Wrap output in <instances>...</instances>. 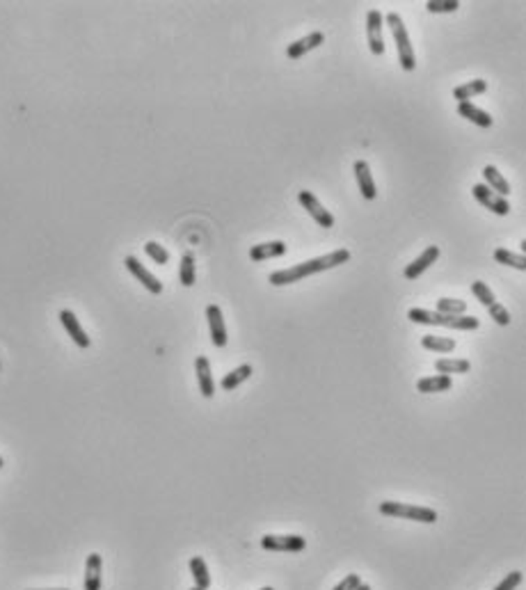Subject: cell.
<instances>
[{"mask_svg": "<svg viewBox=\"0 0 526 590\" xmlns=\"http://www.w3.org/2000/svg\"><path fill=\"white\" fill-rule=\"evenodd\" d=\"M350 261V252L348 250H334L329 252L325 256H318V259H311V261H303L293 268H286V270H277L272 272L268 277V282L272 286H286V284H293V282H300V279L316 275V272H322V270H329V268H336L341 263H348Z\"/></svg>", "mask_w": 526, "mask_h": 590, "instance_id": "1", "label": "cell"}, {"mask_svg": "<svg viewBox=\"0 0 526 590\" xmlns=\"http://www.w3.org/2000/svg\"><path fill=\"white\" fill-rule=\"evenodd\" d=\"M408 318L412 323H421V325H441V327H451V329H462V332L479 329L481 325V320L474 318V316H446V314L430 312V309H410Z\"/></svg>", "mask_w": 526, "mask_h": 590, "instance_id": "2", "label": "cell"}, {"mask_svg": "<svg viewBox=\"0 0 526 590\" xmlns=\"http://www.w3.org/2000/svg\"><path fill=\"white\" fill-rule=\"evenodd\" d=\"M387 23L394 32V39H396V48H398V62L405 72H415L417 67V58H415V46L410 41V34H408V28H405L403 19L398 17L396 12L387 14Z\"/></svg>", "mask_w": 526, "mask_h": 590, "instance_id": "3", "label": "cell"}, {"mask_svg": "<svg viewBox=\"0 0 526 590\" xmlns=\"http://www.w3.org/2000/svg\"><path fill=\"white\" fill-rule=\"evenodd\" d=\"M380 512L387 517L412 519V522H421V524L437 522V512H435L432 508H426V505H410V503H401V501H382Z\"/></svg>", "mask_w": 526, "mask_h": 590, "instance_id": "4", "label": "cell"}, {"mask_svg": "<svg viewBox=\"0 0 526 590\" xmlns=\"http://www.w3.org/2000/svg\"><path fill=\"white\" fill-rule=\"evenodd\" d=\"M474 197L479 199V204H483L487 210H492L496 215H508L510 213V204L506 197H499L494 190H490L485 184H476L472 188Z\"/></svg>", "mask_w": 526, "mask_h": 590, "instance_id": "5", "label": "cell"}, {"mask_svg": "<svg viewBox=\"0 0 526 590\" xmlns=\"http://www.w3.org/2000/svg\"><path fill=\"white\" fill-rule=\"evenodd\" d=\"M298 199H300V204L305 206L307 213H309L314 220L320 224V227H325V229L334 227V215L329 213V210L322 206L318 199H316V195H311L309 190H300V193H298Z\"/></svg>", "mask_w": 526, "mask_h": 590, "instance_id": "6", "label": "cell"}, {"mask_svg": "<svg viewBox=\"0 0 526 590\" xmlns=\"http://www.w3.org/2000/svg\"><path fill=\"white\" fill-rule=\"evenodd\" d=\"M366 34H369V48L373 55L384 53V39H382V14L380 10H369L366 14Z\"/></svg>", "mask_w": 526, "mask_h": 590, "instance_id": "7", "label": "cell"}, {"mask_svg": "<svg viewBox=\"0 0 526 590\" xmlns=\"http://www.w3.org/2000/svg\"><path fill=\"white\" fill-rule=\"evenodd\" d=\"M261 547L268 551H303L307 540L303 536H263Z\"/></svg>", "mask_w": 526, "mask_h": 590, "instance_id": "8", "label": "cell"}, {"mask_svg": "<svg viewBox=\"0 0 526 590\" xmlns=\"http://www.w3.org/2000/svg\"><path fill=\"white\" fill-rule=\"evenodd\" d=\"M124 265H126V268H129V272H131V275H133V277H135V279H138V282H140V284H142V286H144V289H146V291H149V293H153V295H158V293H163V284H160V282H158V279H156V277H153V275H151V272H149V270H146V268H144V265H142V263H140V261H138V259H135V256H126V259H124Z\"/></svg>", "mask_w": 526, "mask_h": 590, "instance_id": "9", "label": "cell"}, {"mask_svg": "<svg viewBox=\"0 0 526 590\" xmlns=\"http://www.w3.org/2000/svg\"><path fill=\"white\" fill-rule=\"evenodd\" d=\"M206 318H208V327H210V341L217 348L227 346V325H224L222 312L217 305H208L206 307Z\"/></svg>", "mask_w": 526, "mask_h": 590, "instance_id": "10", "label": "cell"}, {"mask_svg": "<svg viewBox=\"0 0 526 590\" xmlns=\"http://www.w3.org/2000/svg\"><path fill=\"white\" fill-rule=\"evenodd\" d=\"M437 259H439V248H437V245H430V248H426V250L415 259V261H412L408 268L403 270L405 279H417V277H421L435 261H437Z\"/></svg>", "mask_w": 526, "mask_h": 590, "instance_id": "11", "label": "cell"}, {"mask_svg": "<svg viewBox=\"0 0 526 590\" xmlns=\"http://www.w3.org/2000/svg\"><path fill=\"white\" fill-rule=\"evenodd\" d=\"M60 323L65 325L67 334L72 336V341L76 343V346H78V348H89V336L85 334V329H83V325L78 323V318H76L74 312L62 309V312H60Z\"/></svg>", "mask_w": 526, "mask_h": 590, "instance_id": "12", "label": "cell"}, {"mask_svg": "<svg viewBox=\"0 0 526 590\" xmlns=\"http://www.w3.org/2000/svg\"><path fill=\"white\" fill-rule=\"evenodd\" d=\"M355 177H357V184H360V190L364 195V199H375L377 190H375V181H373V174H371V167L369 163L364 160H357L355 163Z\"/></svg>", "mask_w": 526, "mask_h": 590, "instance_id": "13", "label": "cell"}, {"mask_svg": "<svg viewBox=\"0 0 526 590\" xmlns=\"http://www.w3.org/2000/svg\"><path fill=\"white\" fill-rule=\"evenodd\" d=\"M322 41H325L322 32H311V34H307V37H303V39L293 41V44L286 48V55H289L291 60H300L305 53H309V51H314V48H318Z\"/></svg>", "mask_w": 526, "mask_h": 590, "instance_id": "14", "label": "cell"}, {"mask_svg": "<svg viewBox=\"0 0 526 590\" xmlns=\"http://www.w3.org/2000/svg\"><path fill=\"white\" fill-rule=\"evenodd\" d=\"M195 371H197L201 396L210 398L215 393V382H213V373H210V364L206 357H197V360H195Z\"/></svg>", "mask_w": 526, "mask_h": 590, "instance_id": "15", "label": "cell"}, {"mask_svg": "<svg viewBox=\"0 0 526 590\" xmlns=\"http://www.w3.org/2000/svg\"><path fill=\"white\" fill-rule=\"evenodd\" d=\"M282 254H286V243H282V241L261 243V245H254V248L250 250L252 261H265V259H275V256H282Z\"/></svg>", "mask_w": 526, "mask_h": 590, "instance_id": "16", "label": "cell"}, {"mask_svg": "<svg viewBox=\"0 0 526 590\" xmlns=\"http://www.w3.org/2000/svg\"><path fill=\"white\" fill-rule=\"evenodd\" d=\"M483 177H485L490 190H494L499 197H508V195H510V184H508L506 177H503V174L496 170L494 165H485V167H483Z\"/></svg>", "mask_w": 526, "mask_h": 590, "instance_id": "17", "label": "cell"}, {"mask_svg": "<svg viewBox=\"0 0 526 590\" xmlns=\"http://www.w3.org/2000/svg\"><path fill=\"white\" fill-rule=\"evenodd\" d=\"M458 115L469 119V122L476 124V126H481V129H490V126H492V117H490L485 110L476 108V105L469 103V101L467 103H458Z\"/></svg>", "mask_w": 526, "mask_h": 590, "instance_id": "18", "label": "cell"}, {"mask_svg": "<svg viewBox=\"0 0 526 590\" xmlns=\"http://www.w3.org/2000/svg\"><path fill=\"white\" fill-rule=\"evenodd\" d=\"M101 556L89 554L85 563V590H101Z\"/></svg>", "mask_w": 526, "mask_h": 590, "instance_id": "19", "label": "cell"}, {"mask_svg": "<svg viewBox=\"0 0 526 590\" xmlns=\"http://www.w3.org/2000/svg\"><path fill=\"white\" fill-rule=\"evenodd\" d=\"M451 375H430V378H421L417 382V389L421 393H441L451 389Z\"/></svg>", "mask_w": 526, "mask_h": 590, "instance_id": "20", "label": "cell"}, {"mask_svg": "<svg viewBox=\"0 0 526 590\" xmlns=\"http://www.w3.org/2000/svg\"><path fill=\"white\" fill-rule=\"evenodd\" d=\"M485 89H487V80L476 78V80L465 83V85H458V87H455V89H453V96L458 98V103H467L469 98L483 94Z\"/></svg>", "mask_w": 526, "mask_h": 590, "instance_id": "21", "label": "cell"}, {"mask_svg": "<svg viewBox=\"0 0 526 590\" xmlns=\"http://www.w3.org/2000/svg\"><path fill=\"white\" fill-rule=\"evenodd\" d=\"M439 375H451V373H469V360H451V357H441L435 362Z\"/></svg>", "mask_w": 526, "mask_h": 590, "instance_id": "22", "label": "cell"}, {"mask_svg": "<svg viewBox=\"0 0 526 590\" xmlns=\"http://www.w3.org/2000/svg\"><path fill=\"white\" fill-rule=\"evenodd\" d=\"M190 572H193V579H195V588H201V590L210 588V574H208V567L204 563V558L193 556L190 558Z\"/></svg>", "mask_w": 526, "mask_h": 590, "instance_id": "23", "label": "cell"}, {"mask_svg": "<svg viewBox=\"0 0 526 590\" xmlns=\"http://www.w3.org/2000/svg\"><path fill=\"white\" fill-rule=\"evenodd\" d=\"M250 375H252V367L250 364H243V367H238V369L231 371V373L224 375L220 384H222L224 391H231V389H236L238 384H243Z\"/></svg>", "mask_w": 526, "mask_h": 590, "instance_id": "24", "label": "cell"}, {"mask_svg": "<svg viewBox=\"0 0 526 590\" xmlns=\"http://www.w3.org/2000/svg\"><path fill=\"white\" fill-rule=\"evenodd\" d=\"M421 346H424L426 350H435V353H453V350H455V339L428 334V336L421 339Z\"/></svg>", "mask_w": 526, "mask_h": 590, "instance_id": "25", "label": "cell"}, {"mask_svg": "<svg viewBox=\"0 0 526 590\" xmlns=\"http://www.w3.org/2000/svg\"><path fill=\"white\" fill-rule=\"evenodd\" d=\"M494 261L501 263V265H510V268H517V270H526V259L522 254H515L506 248H499L494 250Z\"/></svg>", "mask_w": 526, "mask_h": 590, "instance_id": "26", "label": "cell"}, {"mask_svg": "<svg viewBox=\"0 0 526 590\" xmlns=\"http://www.w3.org/2000/svg\"><path fill=\"white\" fill-rule=\"evenodd\" d=\"M465 312H467V302L465 300H455V298H439L437 300V314L465 316Z\"/></svg>", "mask_w": 526, "mask_h": 590, "instance_id": "27", "label": "cell"}, {"mask_svg": "<svg viewBox=\"0 0 526 590\" xmlns=\"http://www.w3.org/2000/svg\"><path fill=\"white\" fill-rule=\"evenodd\" d=\"M181 284L184 286L195 284V256L193 254H184V259H181Z\"/></svg>", "mask_w": 526, "mask_h": 590, "instance_id": "28", "label": "cell"}, {"mask_svg": "<svg viewBox=\"0 0 526 590\" xmlns=\"http://www.w3.org/2000/svg\"><path fill=\"white\" fill-rule=\"evenodd\" d=\"M144 252L151 256V261H156L158 265H165L167 261H170V252H167L163 245H158V243H153V241H149V243L144 245Z\"/></svg>", "mask_w": 526, "mask_h": 590, "instance_id": "29", "label": "cell"}, {"mask_svg": "<svg viewBox=\"0 0 526 590\" xmlns=\"http://www.w3.org/2000/svg\"><path fill=\"white\" fill-rule=\"evenodd\" d=\"M472 293L476 295V298H479V302L483 307H490V305H494V293L490 291V286L485 284V282H474L472 284Z\"/></svg>", "mask_w": 526, "mask_h": 590, "instance_id": "30", "label": "cell"}, {"mask_svg": "<svg viewBox=\"0 0 526 590\" xmlns=\"http://www.w3.org/2000/svg\"><path fill=\"white\" fill-rule=\"evenodd\" d=\"M460 7L458 0H428L426 10L430 14H441V12H455Z\"/></svg>", "mask_w": 526, "mask_h": 590, "instance_id": "31", "label": "cell"}, {"mask_svg": "<svg viewBox=\"0 0 526 590\" xmlns=\"http://www.w3.org/2000/svg\"><path fill=\"white\" fill-rule=\"evenodd\" d=\"M487 312H490V316H492V318L499 323V325H508L510 323V314H508V309L503 307V305H499V302H494V305H490L487 307Z\"/></svg>", "mask_w": 526, "mask_h": 590, "instance_id": "32", "label": "cell"}, {"mask_svg": "<svg viewBox=\"0 0 526 590\" xmlns=\"http://www.w3.org/2000/svg\"><path fill=\"white\" fill-rule=\"evenodd\" d=\"M522 579H524V577H522V572H520V570H515V572L506 574V579H503L501 584L496 586L494 590H515L517 586L522 584Z\"/></svg>", "mask_w": 526, "mask_h": 590, "instance_id": "33", "label": "cell"}, {"mask_svg": "<svg viewBox=\"0 0 526 590\" xmlns=\"http://www.w3.org/2000/svg\"><path fill=\"white\" fill-rule=\"evenodd\" d=\"M360 584H362L360 574H348V577L343 579L341 584L334 586V590H357V588H360Z\"/></svg>", "mask_w": 526, "mask_h": 590, "instance_id": "34", "label": "cell"}, {"mask_svg": "<svg viewBox=\"0 0 526 590\" xmlns=\"http://www.w3.org/2000/svg\"><path fill=\"white\" fill-rule=\"evenodd\" d=\"M357 590H373V588H371L369 584H360V588H357Z\"/></svg>", "mask_w": 526, "mask_h": 590, "instance_id": "35", "label": "cell"}, {"mask_svg": "<svg viewBox=\"0 0 526 590\" xmlns=\"http://www.w3.org/2000/svg\"><path fill=\"white\" fill-rule=\"evenodd\" d=\"M3 465H5V460H3V458H0V469H3Z\"/></svg>", "mask_w": 526, "mask_h": 590, "instance_id": "36", "label": "cell"}, {"mask_svg": "<svg viewBox=\"0 0 526 590\" xmlns=\"http://www.w3.org/2000/svg\"><path fill=\"white\" fill-rule=\"evenodd\" d=\"M261 590H275V588H261Z\"/></svg>", "mask_w": 526, "mask_h": 590, "instance_id": "37", "label": "cell"}, {"mask_svg": "<svg viewBox=\"0 0 526 590\" xmlns=\"http://www.w3.org/2000/svg\"><path fill=\"white\" fill-rule=\"evenodd\" d=\"M53 590H67V588H53Z\"/></svg>", "mask_w": 526, "mask_h": 590, "instance_id": "38", "label": "cell"}, {"mask_svg": "<svg viewBox=\"0 0 526 590\" xmlns=\"http://www.w3.org/2000/svg\"><path fill=\"white\" fill-rule=\"evenodd\" d=\"M190 590H201V588H195V586H193V588H190Z\"/></svg>", "mask_w": 526, "mask_h": 590, "instance_id": "39", "label": "cell"}]
</instances>
